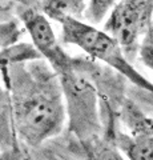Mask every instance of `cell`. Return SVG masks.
I'll return each mask as SVG.
<instances>
[{
	"label": "cell",
	"instance_id": "obj_1",
	"mask_svg": "<svg viewBox=\"0 0 153 160\" xmlns=\"http://www.w3.org/2000/svg\"><path fill=\"white\" fill-rule=\"evenodd\" d=\"M6 72L11 124L27 146H40L61 132L65 100L57 73L43 58L22 60L2 68Z\"/></svg>",
	"mask_w": 153,
	"mask_h": 160
},
{
	"label": "cell",
	"instance_id": "obj_2",
	"mask_svg": "<svg viewBox=\"0 0 153 160\" xmlns=\"http://www.w3.org/2000/svg\"><path fill=\"white\" fill-rule=\"evenodd\" d=\"M59 23L61 24V42L79 47L91 58L107 64L135 86L153 95V83L132 66L122 46L108 32L79 18H65Z\"/></svg>",
	"mask_w": 153,
	"mask_h": 160
},
{
	"label": "cell",
	"instance_id": "obj_3",
	"mask_svg": "<svg viewBox=\"0 0 153 160\" xmlns=\"http://www.w3.org/2000/svg\"><path fill=\"white\" fill-rule=\"evenodd\" d=\"M57 76L61 83L71 129L83 140L91 139L100 128L95 87L80 73L75 62Z\"/></svg>",
	"mask_w": 153,
	"mask_h": 160
},
{
	"label": "cell",
	"instance_id": "obj_4",
	"mask_svg": "<svg viewBox=\"0 0 153 160\" xmlns=\"http://www.w3.org/2000/svg\"><path fill=\"white\" fill-rule=\"evenodd\" d=\"M152 13L153 0H117L107 13L104 31L132 53L149 27Z\"/></svg>",
	"mask_w": 153,
	"mask_h": 160
},
{
	"label": "cell",
	"instance_id": "obj_5",
	"mask_svg": "<svg viewBox=\"0 0 153 160\" xmlns=\"http://www.w3.org/2000/svg\"><path fill=\"white\" fill-rule=\"evenodd\" d=\"M121 120L125 131L117 136V146L131 160H153V118L131 100L122 104Z\"/></svg>",
	"mask_w": 153,
	"mask_h": 160
},
{
	"label": "cell",
	"instance_id": "obj_6",
	"mask_svg": "<svg viewBox=\"0 0 153 160\" xmlns=\"http://www.w3.org/2000/svg\"><path fill=\"white\" fill-rule=\"evenodd\" d=\"M20 20L32 40V46L57 75L72 66L75 60L63 49L49 19L41 11L26 8L20 12Z\"/></svg>",
	"mask_w": 153,
	"mask_h": 160
},
{
	"label": "cell",
	"instance_id": "obj_7",
	"mask_svg": "<svg viewBox=\"0 0 153 160\" xmlns=\"http://www.w3.org/2000/svg\"><path fill=\"white\" fill-rule=\"evenodd\" d=\"M85 8L87 0H43L40 11L48 19L60 22L65 18H79Z\"/></svg>",
	"mask_w": 153,
	"mask_h": 160
},
{
	"label": "cell",
	"instance_id": "obj_8",
	"mask_svg": "<svg viewBox=\"0 0 153 160\" xmlns=\"http://www.w3.org/2000/svg\"><path fill=\"white\" fill-rule=\"evenodd\" d=\"M116 2L117 0H89L85 8L87 18L93 24L100 23L107 16V13L109 12V9Z\"/></svg>",
	"mask_w": 153,
	"mask_h": 160
},
{
	"label": "cell",
	"instance_id": "obj_9",
	"mask_svg": "<svg viewBox=\"0 0 153 160\" xmlns=\"http://www.w3.org/2000/svg\"><path fill=\"white\" fill-rule=\"evenodd\" d=\"M139 56L145 67L153 72V42H144L139 47Z\"/></svg>",
	"mask_w": 153,
	"mask_h": 160
}]
</instances>
